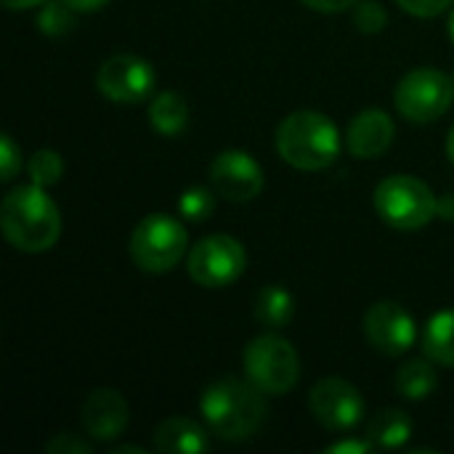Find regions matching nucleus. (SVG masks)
Returning <instances> with one entry per match:
<instances>
[{
    "instance_id": "f257e3e1",
    "label": "nucleus",
    "mask_w": 454,
    "mask_h": 454,
    "mask_svg": "<svg viewBox=\"0 0 454 454\" xmlns=\"http://www.w3.org/2000/svg\"><path fill=\"white\" fill-rule=\"evenodd\" d=\"M0 229L21 253L51 250L61 234V213L43 186H16L0 205Z\"/></svg>"
},
{
    "instance_id": "f03ea898",
    "label": "nucleus",
    "mask_w": 454,
    "mask_h": 454,
    "mask_svg": "<svg viewBox=\"0 0 454 454\" xmlns=\"http://www.w3.org/2000/svg\"><path fill=\"white\" fill-rule=\"evenodd\" d=\"M266 399L250 380L223 378L202 394V418L223 442H245L261 431L266 420Z\"/></svg>"
},
{
    "instance_id": "7ed1b4c3",
    "label": "nucleus",
    "mask_w": 454,
    "mask_h": 454,
    "mask_svg": "<svg viewBox=\"0 0 454 454\" xmlns=\"http://www.w3.org/2000/svg\"><path fill=\"white\" fill-rule=\"evenodd\" d=\"M279 157L298 170H325L340 152V136L333 120L322 112H293L287 114L274 136Z\"/></svg>"
},
{
    "instance_id": "20e7f679",
    "label": "nucleus",
    "mask_w": 454,
    "mask_h": 454,
    "mask_svg": "<svg viewBox=\"0 0 454 454\" xmlns=\"http://www.w3.org/2000/svg\"><path fill=\"white\" fill-rule=\"evenodd\" d=\"M375 210L378 215L402 231L423 229L439 213V200L428 184L415 176H388L375 189Z\"/></svg>"
},
{
    "instance_id": "39448f33",
    "label": "nucleus",
    "mask_w": 454,
    "mask_h": 454,
    "mask_svg": "<svg viewBox=\"0 0 454 454\" xmlns=\"http://www.w3.org/2000/svg\"><path fill=\"white\" fill-rule=\"evenodd\" d=\"M245 372L253 386L269 396H285L301 378V359L290 340L277 333L258 335L245 348Z\"/></svg>"
},
{
    "instance_id": "423d86ee",
    "label": "nucleus",
    "mask_w": 454,
    "mask_h": 454,
    "mask_svg": "<svg viewBox=\"0 0 454 454\" xmlns=\"http://www.w3.org/2000/svg\"><path fill=\"white\" fill-rule=\"evenodd\" d=\"M189 234L181 221L154 213L138 221L130 234V258L141 271L162 274L170 271L186 255Z\"/></svg>"
},
{
    "instance_id": "0eeeda50",
    "label": "nucleus",
    "mask_w": 454,
    "mask_h": 454,
    "mask_svg": "<svg viewBox=\"0 0 454 454\" xmlns=\"http://www.w3.org/2000/svg\"><path fill=\"white\" fill-rule=\"evenodd\" d=\"M394 101H396V109L404 120L434 122L452 106V77L436 67H418L399 80Z\"/></svg>"
},
{
    "instance_id": "6e6552de",
    "label": "nucleus",
    "mask_w": 454,
    "mask_h": 454,
    "mask_svg": "<svg viewBox=\"0 0 454 454\" xmlns=\"http://www.w3.org/2000/svg\"><path fill=\"white\" fill-rule=\"evenodd\" d=\"M245 266H247V253L229 234L202 237L192 247L186 261V271L200 287H229L242 277Z\"/></svg>"
},
{
    "instance_id": "1a4fd4ad",
    "label": "nucleus",
    "mask_w": 454,
    "mask_h": 454,
    "mask_svg": "<svg viewBox=\"0 0 454 454\" xmlns=\"http://www.w3.org/2000/svg\"><path fill=\"white\" fill-rule=\"evenodd\" d=\"M96 85L109 101L138 104L149 98L154 88V69L136 53H114L98 67Z\"/></svg>"
},
{
    "instance_id": "9d476101",
    "label": "nucleus",
    "mask_w": 454,
    "mask_h": 454,
    "mask_svg": "<svg viewBox=\"0 0 454 454\" xmlns=\"http://www.w3.org/2000/svg\"><path fill=\"white\" fill-rule=\"evenodd\" d=\"M309 407H311V415L327 431H335V434L356 428L364 415L362 394L356 391V386L340 378L319 380L309 394Z\"/></svg>"
},
{
    "instance_id": "9b49d317",
    "label": "nucleus",
    "mask_w": 454,
    "mask_h": 454,
    "mask_svg": "<svg viewBox=\"0 0 454 454\" xmlns=\"http://www.w3.org/2000/svg\"><path fill=\"white\" fill-rule=\"evenodd\" d=\"M213 189L231 202H250L263 189V168L239 149H226L210 162Z\"/></svg>"
},
{
    "instance_id": "f8f14e48",
    "label": "nucleus",
    "mask_w": 454,
    "mask_h": 454,
    "mask_svg": "<svg viewBox=\"0 0 454 454\" xmlns=\"http://www.w3.org/2000/svg\"><path fill=\"white\" fill-rule=\"evenodd\" d=\"M364 335L378 351L388 356H399L412 348L418 327H415V319L399 303L380 301L370 306L364 314Z\"/></svg>"
},
{
    "instance_id": "ddd939ff",
    "label": "nucleus",
    "mask_w": 454,
    "mask_h": 454,
    "mask_svg": "<svg viewBox=\"0 0 454 454\" xmlns=\"http://www.w3.org/2000/svg\"><path fill=\"white\" fill-rule=\"evenodd\" d=\"M128 426V402L114 388H96L82 404V428L93 442H112Z\"/></svg>"
},
{
    "instance_id": "4468645a",
    "label": "nucleus",
    "mask_w": 454,
    "mask_h": 454,
    "mask_svg": "<svg viewBox=\"0 0 454 454\" xmlns=\"http://www.w3.org/2000/svg\"><path fill=\"white\" fill-rule=\"evenodd\" d=\"M396 136L394 120L383 109H364L359 112L346 133L348 152L359 160H375L380 157Z\"/></svg>"
},
{
    "instance_id": "2eb2a0df",
    "label": "nucleus",
    "mask_w": 454,
    "mask_h": 454,
    "mask_svg": "<svg viewBox=\"0 0 454 454\" xmlns=\"http://www.w3.org/2000/svg\"><path fill=\"white\" fill-rule=\"evenodd\" d=\"M154 447L165 454H200L207 452V431L189 418H168L154 431Z\"/></svg>"
},
{
    "instance_id": "dca6fc26",
    "label": "nucleus",
    "mask_w": 454,
    "mask_h": 454,
    "mask_svg": "<svg viewBox=\"0 0 454 454\" xmlns=\"http://www.w3.org/2000/svg\"><path fill=\"white\" fill-rule=\"evenodd\" d=\"M410 436H412V420L396 407L378 412L367 426V439L372 442L375 450H399L410 442Z\"/></svg>"
},
{
    "instance_id": "f3484780",
    "label": "nucleus",
    "mask_w": 454,
    "mask_h": 454,
    "mask_svg": "<svg viewBox=\"0 0 454 454\" xmlns=\"http://www.w3.org/2000/svg\"><path fill=\"white\" fill-rule=\"evenodd\" d=\"M149 122L157 133L162 136H178L186 122H189V104L184 101L181 93L176 90H165L157 93L149 104Z\"/></svg>"
},
{
    "instance_id": "a211bd4d",
    "label": "nucleus",
    "mask_w": 454,
    "mask_h": 454,
    "mask_svg": "<svg viewBox=\"0 0 454 454\" xmlns=\"http://www.w3.org/2000/svg\"><path fill=\"white\" fill-rule=\"evenodd\" d=\"M253 314L255 319L266 327V330H279L285 327L293 314H295V303H293V295L279 287V285H266L258 290L255 295V306H253Z\"/></svg>"
},
{
    "instance_id": "6ab92c4d",
    "label": "nucleus",
    "mask_w": 454,
    "mask_h": 454,
    "mask_svg": "<svg viewBox=\"0 0 454 454\" xmlns=\"http://www.w3.org/2000/svg\"><path fill=\"white\" fill-rule=\"evenodd\" d=\"M423 348L431 362L454 367V309L436 314L423 335Z\"/></svg>"
},
{
    "instance_id": "aec40b11",
    "label": "nucleus",
    "mask_w": 454,
    "mask_h": 454,
    "mask_svg": "<svg viewBox=\"0 0 454 454\" xmlns=\"http://www.w3.org/2000/svg\"><path fill=\"white\" fill-rule=\"evenodd\" d=\"M436 386H439V375L431 367V362H426V359H412L396 372V391L404 399L420 402V399L431 396L436 391Z\"/></svg>"
},
{
    "instance_id": "412c9836",
    "label": "nucleus",
    "mask_w": 454,
    "mask_h": 454,
    "mask_svg": "<svg viewBox=\"0 0 454 454\" xmlns=\"http://www.w3.org/2000/svg\"><path fill=\"white\" fill-rule=\"evenodd\" d=\"M74 8H69L64 0H51L40 8L37 13V27L43 35H51V37H61L67 35L72 27H74Z\"/></svg>"
},
{
    "instance_id": "4be33fe9",
    "label": "nucleus",
    "mask_w": 454,
    "mask_h": 454,
    "mask_svg": "<svg viewBox=\"0 0 454 454\" xmlns=\"http://www.w3.org/2000/svg\"><path fill=\"white\" fill-rule=\"evenodd\" d=\"M27 173L32 178V184L37 186H53L59 184L61 173H64V160L53 152V149H40L29 157L27 162Z\"/></svg>"
},
{
    "instance_id": "5701e85b",
    "label": "nucleus",
    "mask_w": 454,
    "mask_h": 454,
    "mask_svg": "<svg viewBox=\"0 0 454 454\" xmlns=\"http://www.w3.org/2000/svg\"><path fill=\"white\" fill-rule=\"evenodd\" d=\"M178 210H181V215H184L186 221L200 223V221H205L207 215H213V210H215V200H213V194H210L207 189L194 186V189H189V192H184V194H181Z\"/></svg>"
},
{
    "instance_id": "b1692460",
    "label": "nucleus",
    "mask_w": 454,
    "mask_h": 454,
    "mask_svg": "<svg viewBox=\"0 0 454 454\" xmlns=\"http://www.w3.org/2000/svg\"><path fill=\"white\" fill-rule=\"evenodd\" d=\"M386 21H388V16H386V11L375 0H364V3L354 5V24L362 32L375 35V32H380L386 27Z\"/></svg>"
},
{
    "instance_id": "393cba45",
    "label": "nucleus",
    "mask_w": 454,
    "mask_h": 454,
    "mask_svg": "<svg viewBox=\"0 0 454 454\" xmlns=\"http://www.w3.org/2000/svg\"><path fill=\"white\" fill-rule=\"evenodd\" d=\"M19 168H21V152L13 144V138L8 133H3L0 136V173H3L0 181H11Z\"/></svg>"
},
{
    "instance_id": "a878e982",
    "label": "nucleus",
    "mask_w": 454,
    "mask_h": 454,
    "mask_svg": "<svg viewBox=\"0 0 454 454\" xmlns=\"http://www.w3.org/2000/svg\"><path fill=\"white\" fill-rule=\"evenodd\" d=\"M51 454H88L93 452V444L85 442L80 434H59L45 447Z\"/></svg>"
},
{
    "instance_id": "bb28decb",
    "label": "nucleus",
    "mask_w": 454,
    "mask_h": 454,
    "mask_svg": "<svg viewBox=\"0 0 454 454\" xmlns=\"http://www.w3.org/2000/svg\"><path fill=\"white\" fill-rule=\"evenodd\" d=\"M407 13L412 16H420V19H431V16H439L444 13L447 8H452L454 0H396Z\"/></svg>"
},
{
    "instance_id": "cd10ccee",
    "label": "nucleus",
    "mask_w": 454,
    "mask_h": 454,
    "mask_svg": "<svg viewBox=\"0 0 454 454\" xmlns=\"http://www.w3.org/2000/svg\"><path fill=\"white\" fill-rule=\"evenodd\" d=\"M375 447H372V442L367 439V442H362V439H346V442H338V444H330L325 452L327 454H364V452H372Z\"/></svg>"
},
{
    "instance_id": "c85d7f7f",
    "label": "nucleus",
    "mask_w": 454,
    "mask_h": 454,
    "mask_svg": "<svg viewBox=\"0 0 454 454\" xmlns=\"http://www.w3.org/2000/svg\"><path fill=\"white\" fill-rule=\"evenodd\" d=\"M301 3L311 11H319V13H338V11L356 5V0H301Z\"/></svg>"
},
{
    "instance_id": "c756f323",
    "label": "nucleus",
    "mask_w": 454,
    "mask_h": 454,
    "mask_svg": "<svg viewBox=\"0 0 454 454\" xmlns=\"http://www.w3.org/2000/svg\"><path fill=\"white\" fill-rule=\"evenodd\" d=\"M69 8H74L77 13H93V11H98V8H104L109 0H64Z\"/></svg>"
},
{
    "instance_id": "7c9ffc66",
    "label": "nucleus",
    "mask_w": 454,
    "mask_h": 454,
    "mask_svg": "<svg viewBox=\"0 0 454 454\" xmlns=\"http://www.w3.org/2000/svg\"><path fill=\"white\" fill-rule=\"evenodd\" d=\"M8 11H24V8H35L43 5V0H0Z\"/></svg>"
},
{
    "instance_id": "2f4dec72",
    "label": "nucleus",
    "mask_w": 454,
    "mask_h": 454,
    "mask_svg": "<svg viewBox=\"0 0 454 454\" xmlns=\"http://www.w3.org/2000/svg\"><path fill=\"white\" fill-rule=\"evenodd\" d=\"M112 454H144L141 447H117V450H112Z\"/></svg>"
},
{
    "instance_id": "473e14b6",
    "label": "nucleus",
    "mask_w": 454,
    "mask_h": 454,
    "mask_svg": "<svg viewBox=\"0 0 454 454\" xmlns=\"http://www.w3.org/2000/svg\"><path fill=\"white\" fill-rule=\"evenodd\" d=\"M447 157L454 162V128L450 130V136H447Z\"/></svg>"
},
{
    "instance_id": "72a5a7b5",
    "label": "nucleus",
    "mask_w": 454,
    "mask_h": 454,
    "mask_svg": "<svg viewBox=\"0 0 454 454\" xmlns=\"http://www.w3.org/2000/svg\"><path fill=\"white\" fill-rule=\"evenodd\" d=\"M447 27H450V37L454 40V8L450 11V19H447Z\"/></svg>"
}]
</instances>
